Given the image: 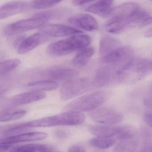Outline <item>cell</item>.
Here are the masks:
<instances>
[{
    "label": "cell",
    "mask_w": 152,
    "mask_h": 152,
    "mask_svg": "<svg viewBox=\"0 0 152 152\" xmlns=\"http://www.w3.org/2000/svg\"><path fill=\"white\" fill-rule=\"evenodd\" d=\"M85 116L82 113L67 111L24 123L12 125V127L24 132L31 128L49 127L56 126H76L83 124Z\"/></svg>",
    "instance_id": "cell-1"
},
{
    "label": "cell",
    "mask_w": 152,
    "mask_h": 152,
    "mask_svg": "<svg viewBox=\"0 0 152 152\" xmlns=\"http://www.w3.org/2000/svg\"><path fill=\"white\" fill-rule=\"evenodd\" d=\"M92 41V38L87 35L80 34L73 35L68 38L53 43L48 46L47 52L51 56H64L87 47Z\"/></svg>",
    "instance_id": "cell-2"
},
{
    "label": "cell",
    "mask_w": 152,
    "mask_h": 152,
    "mask_svg": "<svg viewBox=\"0 0 152 152\" xmlns=\"http://www.w3.org/2000/svg\"><path fill=\"white\" fill-rule=\"evenodd\" d=\"M108 97V94L104 91H95L75 99L66 105L64 110L79 113L91 112L100 107Z\"/></svg>",
    "instance_id": "cell-3"
},
{
    "label": "cell",
    "mask_w": 152,
    "mask_h": 152,
    "mask_svg": "<svg viewBox=\"0 0 152 152\" xmlns=\"http://www.w3.org/2000/svg\"><path fill=\"white\" fill-rule=\"evenodd\" d=\"M120 80H140L152 73V59L134 58L118 70Z\"/></svg>",
    "instance_id": "cell-4"
},
{
    "label": "cell",
    "mask_w": 152,
    "mask_h": 152,
    "mask_svg": "<svg viewBox=\"0 0 152 152\" xmlns=\"http://www.w3.org/2000/svg\"><path fill=\"white\" fill-rule=\"evenodd\" d=\"M49 20L47 17L39 12L32 18L18 20L6 26L4 29V34L6 36L14 35L33 30L41 28Z\"/></svg>",
    "instance_id": "cell-5"
},
{
    "label": "cell",
    "mask_w": 152,
    "mask_h": 152,
    "mask_svg": "<svg viewBox=\"0 0 152 152\" xmlns=\"http://www.w3.org/2000/svg\"><path fill=\"white\" fill-rule=\"evenodd\" d=\"M94 85L90 80L86 78H73L66 80L59 90L60 97L63 101L76 97L91 89Z\"/></svg>",
    "instance_id": "cell-6"
},
{
    "label": "cell",
    "mask_w": 152,
    "mask_h": 152,
    "mask_svg": "<svg viewBox=\"0 0 152 152\" xmlns=\"http://www.w3.org/2000/svg\"><path fill=\"white\" fill-rule=\"evenodd\" d=\"M45 97L44 92L30 91L4 99L1 102V107L3 110L13 109L14 107L40 101Z\"/></svg>",
    "instance_id": "cell-7"
},
{
    "label": "cell",
    "mask_w": 152,
    "mask_h": 152,
    "mask_svg": "<svg viewBox=\"0 0 152 152\" xmlns=\"http://www.w3.org/2000/svg\"><path fill=\"white\" fill-rule=\"evenodd\" d=\"M90 118L99 124L114 125L122 122L123 116L119 112L112 108L99 107L89 113Z\"/></svg>",
    "instance_id": "cell-8"
},
{
    "label": "cell",
    "mask_w": 152,
    "mask_h": 152,
    "mask_svg": "<svg viewBox=\"0 0 152 152\" xmlns=\"http://www.w3.org/2000/svg\"><path fill=\"white\" fill-rule=\"evenodd\" d=\"M133 55L134 51L130 47L121 46L102 56L101 61L111 66H120L121 69L134 58Z\"/></svg>",
    "instance_id": "cell-9"
},
{
    "label": "cell",
    "mask_w": 152,
    "mask_h": 152,
    "mask_svg": "<svg viewBox=\"0 0 152 152\" xmlns=\"http://www.w3.org/2000/svg\"><path fill=\"white\" fill-rule=\"evenodd\" d=\"M40 31L49 37H59L81 34L82 31L75 28L62 24H45Z\"/></svg>",
    "instance_id": "cell-10"
},
{
    "label": "cell",
    "mask_w": 152,
    "mask_h": 152,
    "mask_svg": "<svg viewBox=\"0 0 152 152\" xmlns=\"http://www.w3.org/2000/svg\"><path fill=\"white\" fill-rule=\"evenodd\" d=\"M70 24L85 31H93L98 28V23L95 18L92 15L85 13L75 14L69 18Z\"/></svg>",
    "instance_id": "cell-11"
},
{
    "label": "cell",
    "mask_w": 152,
    "mask_h": 152,
    "mask_svg": "<svg viewBox=\"0 0 152 152\" xmlns=\"http://www.w3.org/2000/svg\"><path fill=\"white\" fill-rule=\"evenodd\" d=\"M117 69L110 66H103L99 68L95 74L93 83L97 87H104L108 86L114 80H120L117 74Z\"/></svg>",
    "instance_id": "cell-12"
},
{
    "label": "cell",
    "mask_w": 152,
    "mask_h": 152,
    "mask_svg": "<svg viewBox=\"0 0 152 152\" xmlns=\"http://www.w3.org/2000/svg\"><path fill=\"white\" fill-rule=\"evenodd\" d=\"M77 70L65 68H53L41 72L40 75L49 80H67L78 75Z\"/></svg>",
    "instance_id": "cell-13"
},
{
    "label": "cell",
    "mask_w": 152,
    "mask_h": 152,
    "mask_svg": "<svg viewBox=\"0 0 152 152\" xmlns=\"http://www.w3.org/2000/svg\"><path fill=\"white\" fill-rule=\"evenodd\" d=\"M49 39L48 36L42 32L34 34L22 41L18 47V53L20 54L28 53L47 42Z\"/></svg>",
    "instance_id": "cell-14"
},
{
    "label": "cell",
    "mask_w": 152,
    "mask_h": 152,
    "mask_svg": "<svg viewBox=\"0 0 152 152\" xmlns=\"http://www.w3.org/2000/svg\"><path fill=\"white\" fill-rule=\"evenodd\" d=\"M48 134L43 132H31L18 134L8 137L1 138L0 142L14 144L20 142L40 141L47 138Z\"/></svg>",
    "instance_id": "cell-15"
},
{
    "label": "cell",
    "mask_w": 152,
    "mask_h": 152,
    "mask_svg": "<svg viewBox=\"0 0 152 152\" xmlns=\"http://www.w3.org/2000/svg\"><path fill=\"white\" fill-rule=\"evenodd\" d=\"M28 3L22 1H12L1 5L0 9V19L24 12L29 8Z\"/></svg>",
    "instance_id": "cell-16"
},
{
    "label": "cell",
    "mask_w": 152,
    "mask_h": 152,
    "mask_svg": "<svg viewBox=\"0 0 152 152\" xmlns=\"http://www.w3.org/2000/svg\"><path fill=\"white\" fill-rule=\"evenodd\" d=\"M134 26L129 17H116L111 18L105 24L106 31L111 34H119L128 28Z\"/></svg>",
    "instance_id": "cell-17"
},
{
    "label": "cell",
    "mask_w": 152,
    "mask_h": 152,
    "mask_svg": "<svg viewBox=\"0 0 152 152\" xmlns=\"http://www.w3.org/2000/svg\"><path fill=\"white\" fill-rule=\"evenodd\" d=\"M141 9L142 8L137 4L132 2L126 3L112 9L109 17L111 18L116 17L129 18Z\"/></svg>",
    "instance_id": "cell-18"
},
{
    "label": "cell",
    "mask_w": 152,
    "mask_h": 152,
    "mask_svg": "<svg viewBox=\"0 0 152 152\" xmlns=\"http://www.w3.org/2000/svg\"><path fill=\"white\" fill-rule=\"evenodd\" d=\"M120 130V126H113V125H93L88 128L90 133L97 137H113L117 135Z\"/></svg>",
    "instance_id": "cell-19"
},
{
    "label": "cell",
    "mask_w": 152,
    "mask_h": 152,
    "mask_svg": "<svg viewBox=\"0 0 152 152\" xmlns=\"http://www.w3.org/2000/svg\"><path fill=\"white\" fill-rule=\"evenodd\" d=\"M114 0H100L86 8L85 10L103 18L109 17Z\"/></svg>",
    "instance_id": "cell-20"
},
{
    "label": "cell",
    "mask_w": 152,
    "mask_h": 152,
    "mask_svg": "<svg viewBox=\"0 0 152 152\" xmlns=\"http://www.w3.org/2000/svg\"><path fill=\"white\" fill-rule=\"evenodd\" d=\"M95 53L94 48L86 47L79 50L73 58L72 63L76 66L82 67L87 65Z\"/></svg>",
    "instance_id": "cell-21"
},
{
    "label": "cell",
    "mask_w": 152,
    "mask_h": 152,
    "mask_svg": "<svg viewBox=\"0 0 152 152\" xmlns=\"http://www.w3.org/2000/svg\"><path fill=\"white\" fill-rule=\"evenodd\" d=\"M121 46L120 42L109 36H104L101 38L99 53L102 56Z\"/></svg>",
    "instance_id": "cell-22"
},
{
    "label": "cell",
    "mask_w": 152,
    "mask_h": 152,
    "mask_svg": "<svg viewBox=\"0 0 152 152\" xmlns=\"http://www.w3.org/2000/svg\"><path fill=\"white\" fill-rule=\"evenodd\" d=\"M58 84L53 80H43L29 82L27 84L26 87L31 91H51L58 88Z\"/></svg>",
    "instance_id": "cell-23"
},
{
    "label": "cell",
    "mask_w": 152,
    "mask_h": 152,
    "mask_svg": "<svg viewBox=\"0 0 152 152\" xmlns=\"http://www.w3.org/2000/svg\"><path fill=\"white\" fill-rule=\"evenodd\" d=\"M26 113V111L25 110L13 109L3 110L0 113V121L7 122L19 119L25 116Z\"/></svg>",
    "instance_id": "cell-24"
},
{
    "label": "cell",
    "mask_w": 152,
    "mask_h": 152,
    "mask_svg": "<svg viewBox=\"0 0 152 152\" xmlns=\"http://www.w3.org/2000/svg\"><path fill=\"white\" fill-rule=\"evenodd\" d=\"M117 139L113 137H97L89 141L91 146L97 149L104 150L112 147L116 144Z\"/></svg>",
    "instance_id": "cell-25"
},
{
    "label": "cell",
    "mask_w": 152,
    "mask_h": 152,
    "mask_svg": "<svg viewBox=\"0 0 152 152\" xmlns=\"http://www.w3.org/2000/svg\"><path fill=\"white\" fill-rule=\"evenodd\" d=\"M47 145L38 144H29L18 145L12 148L10 152H49Z\"/></svg>",
    "instance_id": "cell-26"
},
{
    "label": "cell",
    "mask_w": 152,
    "mask_h": 152,
    "mask_svg": "<svg viewBox=\"0 0 152 152\" xmlns=\"http://www.w3.org/2000/svg\"><path fill=\"white\" fill-rule=\"evenodd\" d=\"M137 147V142L134 138L122 140L115 145L113 152H135Z\"/></svg>",
    "instance_id": "cell-27"
},
{
    "label": "cell",
    "mask_w": 152,
    "mask_h": 152,
    "mask_svg": "<svg viewBox=\"0 0 152 152\" xmlns=\"http://www.w3.org/2000/svg\"><path fill=\"white\" fill-rule=\"evenodd\" d=\"M137 134L136 129L133 126L129 125L121 126L119 132L115 138L120 141L134 139L136 136Z\"/></svg>",
    "instance_id": "cell-28"
},
{
    "label": "cell",
    "mask_w": 152,
    "mask_h": 152,
    "mask_svg": "<svg viewBox=\"0 0 152 152\" xmlns=\"http://www.w3.org/2000/svg\"><path fill=\"white\" fill-rule=\"evenodd\" d=\"M20 61L18 59H11L2 61L0 63V75H5L18 66Z\"/></svg>",
    "instance_id": "cell-29"
},
{
    "label": "cell",
    "mask_w": 152,
    "mask_h": 152,
    "mask_svg": "<svg viewBox=\"0 0 152 152\" xmlns=\"http://www.w3.org/2000/svg\"><path fill=\"white\" fill-rule=\"evenodd\" d=\"M63 0H33L30 6L35 9L42 10L54 6Z\"/></svg>",
    "instance_id": "cell-30"
},
{
    "label": "cell",
    "mask_w": 152,
    "mask_h": 152,
    "mask_svg": "<svg viewBox=\"0 0 152 152\" xmlns=\"http://www.w3.org/2000/svg\"><path fill=\"white\" fill-rule=\"evenodd\" d=\"M144 104L148 108V111L152 113V83L145 96Z\"/></svg>",
    "instance_id": "cell-31"
},
{
    "label": "cell",
    "mask_w": 152,
    "mask_h": 152,
    "mask_svg": "<svg viewBox=\"0 0 152 152\" xmlns=\"http://www.w3.org/2000/svg\"><path fill=\"white\" fill-rule=\"evenodd\" d=\"M68 152H86V151L82 145H74L70 147Z\"/></svg>",
    "instance_id": "cell-32"
},
{
    "label": "cell",
    "mask_w": 152,
    "mask_h": 152,
    "mask_svg": "<svg viewBox=\"0 0 152 152\" xmlns=\"http://www.w3.org/2000/svg\"><path fill=\"white\" fill-rule=\"evenodd\" d=\"M144 118L145 122L152 128V113L149 111L145 112Z\"/></svg>",
    "instance_id": "cell-33"
},
{
    "label": "cell",
    "mask_w": 152,
    "mask_h": 152,
    "mask_svg": "<svg viewBox=\"0 0 152 152\" xmlns=\"http://www.w3.org/2000/svg\"><path fill=\"white\" fill-rule=\"evenodd\" d=\"M151 24H152V17L149 16L142 21V23L139 25V27L142 28L149 26Z\"/></svg>",
    "instance_id": "cell-34"
},
{
    "label": "cell",
    "mask_w": 152,
    "mask_h": 152,
    "mask_svg": "<svg viewBox=\"0 0 152 152\" xmlns=\"http://www.w3.org/2000/svg\"><path fill=\"white\" fill-rule=\"evenodd\" d=\"M93 1L95 0H72V3L76 6H79Z\"/></svg>",
    "instance_id": "cell-35"
},
{
    "label": "cell",
    "mask_w": 152,
    "mask_h": 152,
    "mask_svg": "<svg viewBox=\"0 0 152 152\" xmlns=\"http://www.w3.org/2000/svg\"><path fill=\"white\" fill-rule=\"evenodd\" d=\"M12 145L5 142H0V152H5L11 147Z\"/></svg>",
    "instance_id": "cell-36"
},
{
    "label": "cell",
    "mask_w": 152,
    "mask_h": 152,
    "mask_svg": "<svg viewBox=\"0 0 152 152\" xmlns=\"http://www.w3.org/2000/svg\"><path fill=\"white\" fill-rule=\"evenodd\" d=\"M145 36L146 37H152V28L145 32Z\"/></svg>",
    "instance_id": "cell-37"
},
{
    "label": "cell",
    "mask_w": 152,
    "mask_h": 152,
    "mask_svg": "<svg viewBox=\"0 0 152 152\" xmlns=\"http://www.w3.org/2000/svg\"></svg>",
    "instance_id": "cell-38"
}]
</instances>
